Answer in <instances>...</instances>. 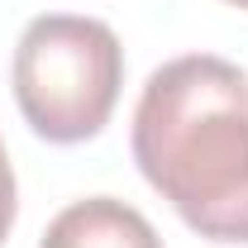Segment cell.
Segmentation results:
<instances>
[{"label": "cell", "mask_w": 248, "mask_h": 248, "mask_svg": "<svg viewBox=\"0 0 248 248\" xmlns=\"http://www.w3.org/2000/svg\"><path fill=\"white\" fill-rule=\"evenodd\" d=\"M134 162L215 244H248V77L215 53L162 62L134 110Z\"/></svg>", "instance_id": "obj_1"}, {"label": "cell", "mask_w": 248, "mask_h": 248, "mask_svg": "<svg viewBox=\"0 0 248 248\" xmlns=\"http://www.w3.org/2000/svg\"><path fill=\"white\" fill-rule=\"evenodd\" d=\"M15 210H19V191H15V167H10V153H5V143H0V244L10 239Z\"/></svg>", "instance_id": "obj_4"}, {"label": "cell", "mask_w": 248, "mask_h": 248, "mask_svg": "<svg viewBox=\"0 0 248 248\" xmlns=\"http://www.w3.org/2000/svg\"><path fill=\"white\" fill-rule=\"evenodd\" d=\"M10 81L19 115L38 139L86 143L115 115L124 86V48L105 19L38 15L19 33Z\"/></svg>", "instance_id": "obj_2"}, {"label": "cell", "mask_w": 248, "mask_h": 248, "mask_svg": "<svg viewBox=\"0 0 248 248\" xmlns=\"http://www.w3.org/2000/svg\"><path fill=\"white\" fill-rule=\"evenodd\" d=\"M229 5H239V10H248V0H229Z\"/></svg>", "instance_id": "obj_5"}, {"label": "cell", "mask_w": 248, "mask_h": 248, "mask_svg": "<svg viewBox=\"0 0 248 248\" xmlns=\"http://www.w3.org/2000/svg\"><path fill=\"white\" fill-rule=\"evenodd\" d=\"M38 248H162V239L143 210L115 196H86L53 215Z\"/></svg>", "instance_id": "obj_3"}]
</instances>
